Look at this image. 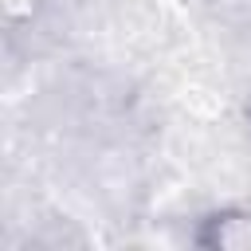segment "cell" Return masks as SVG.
I'll return each instance as SVG.
<instances>
[{
    "instance_id": "1",
    "label": "cell",
    "mask_w": 251,
    "mask_h": 251,
    "mask_svg": "<svg viewBox=\"0 0 251 251\" xmlns=\"http://www.w3.org/2000/svg\"><path fill=\"white\" fill-rule=\"evenodd\" d=\"M188 239L200 251H251V204H224L204 212Z\"/></svg>"
}]
</instances>
